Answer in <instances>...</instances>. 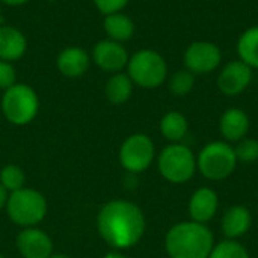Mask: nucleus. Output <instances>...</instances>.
Masks as SVG:
<instances>
[{
  "mask_svg": "<svg viewBox=\"0 0 258 258\" xmlns=\"http://www.w3.org/2000/svg\"><path fill=\"white\" fill-rule=\"evenodd\" d=\"M195 86V76L189 70H180L177 71L171 80H169V89L177 97L187 95Z\"/></svg>",
  "mask_w": 258,
  "mask_h": 258,
  "instance_id": "5701e85b",
  "label": "nucleus"
},
{
  "mask_svg": "<svg viewBox=\"0 0 258 258\" xmlns=\"http://www.w3.org/2000/svg\"><path fill=\"white\" fill-rule=\"evenodd\" d=\"M101 237L116 249L135 246L145 233L142 210L130 201L107 203L97 219Z\"/></svg>",
  "mask_w": 258,
  "mask_h": 258,
  "instance_id": "f257e3e1",
  "label": "nucleus"
},
{
  "mask_svg": "<svg viewBox=\"0 0 258 258\" xmlns=\"http://www.w3.org/2000/svg\"><path fill=\"white\" fill-rule=\"evenodd\" d=\"M219 200L213 189L201 187L195 190L189 201V213L194 222L206 224L209 222L218 212Z\"/></svg>",
  "mask_w": 258,
  "mask_h": 258,
  "instance_id": "ddd939ff",
  "label": "nucleus"
},
{
  "mask_svg": "<svg viewBox=\"0 0 258 258\" xmlns=\"http://www.w3.org/2000/svg\"><path fill=\"white\" fill-rule=\"evenodd\" d=\"M27 50V41L21 30L11 26H0V60H18Z\"/></svg>",
  "mask_w": 258,
  "mask_h": 258,
  "instance_id": "dca6fc26",
  "label": "nucleus"
},
{
  "mask_svg": "<svg viewBox=\"0 0 258 258\" xmlns=\"http://www.w3.org/2000/svg\"><path fill=\"white\" fill-rule=\"evenodd\" d=\"M237 54L242 62L258 70V26L246 29L237 41Z\"/></svg>",
  "mask_w": 258,
  "mask_h": 258,
  "instance_id": "aec40b11",
  "label": "nucleus"
},
{
  "mask_svg": "<svg viewBox=\"0 0 258 258\" xmlns=\"http://www.w3.org/2000/svg\"><path fill=\"white\" fill-rule=\"evenodd\" d=\"M0 258H3V257H2V255H0Z\"/></svg>",
  "mask_w": 258,
  "mask_h": 258,
  "instance_id": "2f4dec72",
  "label": "nucleus"
},
{
  "mask_svg": "<svg viewBox=\"0 0 258 258\" xmlns=\"http://www.w3.org/2000/svg\"><path fill=\"white\" fill-rule=\"evenodd\" d=\"M106 97L113 104H122L128 101V98L133 94V82L128 77V74L124 73H115L107 82L104 88Z\"/></svg>",
  "mask_w": 258,
  "mask_h": 258,
  "instance_id": "6ab92c4d",
  "label": "nucleus"
},
{
  "mask_svg": "<svg viewBox=\"0 0 258 258\" xmlns=\"http://www.w3.org/2000/svg\"><path fill=\"white\" fill-rule=\"evenodd\" d=\"M219 130L228 142L242 141L249 130V118L246 112L239 107L227 109L219 119Z\"/></svg>",
  "mask_w": 258,
  "mask_h": 258,
  "instance_id": "2eb2a0df",
  "label": "nucleus"
},
{
  "mask_svg": "<svg viewBox=\"0 0 258 258\" xmlns=\"http://www.w3.org/2000/svg\"><path fill=\"white\" fill-rule=\"evenodd\" d=\"M209 258H251L246 248L236 240H224L219 245L213 246Z\"/></svg>",
  "mask_w": 258,
  "mask_h": 258,
  "instance_id": "4be33fe9",
  "label": "nucleus"
},
{
  "mask_svg": "<svg viewBox=\"0 0 258 258\" xmlns=\"http://www.w3.org/2000/svg\"><path fill=\"white\" fill-rule=\"evenodd\" d=\"M91 57L89 54L80 47H67L63 48L56 59V67L60 74L67 77H80L89 68Z\"/></svg>",
  "mask_w": 258,
  "mask_h": 258,
  "instance_id": "4468645a",
  "label": "nucleus"
},
{
  "mask_svg": "<svg viewBox=\"0 0 258 258\" xmlns=\"http://www.w3.org/2000/svg\"><path fill=\"white\" fill-rule=\"evenodd\" d=\"M222 60L221 48L210 41H195L192 42L183 56L186 70L194 74H209L215 71Z\"/></svg>",
  "mask_w": 258,
  "mask_h": 258,
  "instance_id": "1a4fd4ad",
  "label": "nucleus"
},
{
  "mask_svg": "<svg viewBox=\"0 0 258 258\" xmlns=\"http://www.w3.org/2000/svg\"><path fill=\"white\" fill-rule=\"evenodd\" d=\"M215 239L206 224L180 222L174 225L165 239L166 252L171 258H209Z\"/></svg>",
  "mask_w": 258,
  "mask_h": 258,
  "instance_id": "f03ea898",
  "label": "nucleus"
},
{
  "mask_svg": "<svg viewBox=\"0 0 258 258\" xmlns=\"http://www.w3.org/2000/svg\"><path fill=\"white\" fill-rule=\"evenodd\" d=\"M17 80V73L15 68L12 67V62L0 60V89L6 91L11 86L15 85Z\"/></svg>",
  "mask_w": 258,
  "mask_h": 258,
  "instance_id": "a878e982",
  "label": "nucleus"
},
{
  "mask_svg": "<svg viewBox=\"0 0 258 258\" xmlns=\"http://www.w3.org/2000/svg\"><path fill=\"white\" fill-rule=\"evenodd\" d=\"M128 59L130 56L125 47H122L121 42L112 39L100 41L92 48V60L106 73H121L124 68H127Z\"/></svg>",
  "mask_w": 258,
  "mask_h": 258,
  "instance_id": "9d476101",
  "label": "nucleus"
},
{
  "mask_svg": "<svg viewBox=\"0 0 258 258\" xmlns=\"http://www.w3.org/2000/svg\"><path fill=\"white\" fill-rule=\"evenodd\" d=\"M236 157L239 162L243 163H254L258 160V141L257 139H248L243 138L239 141L237 147L234 148Z\"/></svg>",
  "mask_w": 258,
  "mask_h": 258,
  "instance_id": "393cba45",
  "label": "nucleus"
},
{
  "mask_svg": "<svg viewBox=\"0 0 258 258\" xmlns=\"http://www.w3.org/2000/svg\"><path fill=\"white\" fill-rule=\"evenodd\" d=\"M187 128H189V124H187L186 116L175 110L168 112L160 121L162 135L174 144H177L178 141H181L186 136Z\"/></svg>",
  "mask_w": 258,
  "mask_h": 258,
  "instance_id": "412c9836",
  "label": "nucleus"
},
{
  "mask_svg": "<svg viewBox=\"0 0 258 258\" xmlns=\"http://www.w3.org/2000/svg\"><path fill=\"white\" fill-rule=\"evenodd\" d=\"M27 2H29V0H0V3L9 5V6H20V5L27 3Z\"/></svg>",
  "mask_w": 258,
  "mask_h": 258,
  "instance_id": "c85d7f7f",
  "label": "nucleus"
},
{
  "mask_svg": "<svg viewBox=\"0 0 258 258\" xmlns=\"http://www.w3.org/2000/svg\"><path fill=\"white\" fill-rule=\"evenodd\" d=\"M50 258H70L68 255H63V254H56V255H50Z\"/></svg>",
  "mask_w": 258,
  "mask_h": 258,
  "instance_id": "7c9ffc66",
  "label": "nucleus"
},
{
  "mask_svg": "<svg viewBox=\"0 0 258 258\" xmlns=\"http://www.w3.org/2000/svg\"><path fill=\"white\" fill-rule=\"evenodd\" d=\"M8 203V195H6V189L0 184V209Z\"/></svg>",
  "mask_w": 258,
  "mask_h": 258,
  "instance_id": "cd10ccee",
  "label": "nucleus"
},
{
  "mask_svg": "<svg viewBox=\"0 0 258 258\" xmlns=\"http://www.w3.org/2000/svg\"><path fill=\"white\" fill-rule=\"evenodd\" d=\"M237 165V157L234 153V148L222 141L210 142L207 144L197 160V166L203 177L219 181L224 178H228Z\"/></svg>",
  "mask_w": 258,
  "mask_h": 258,
  "instance_id": "20e7f679",
  "label": "nucleus"
},
{
  "mask_svg": "<svg viewBox=\"0 0 258 258\" xmlns=\"http://www.w3.org/2000/svg\"><path fill=\"white\" fill-rule=\"evenodd\" d=\"M127 74L132 82L145 89H154L163 85L168 77V63L156 50H139L130 56Z\"/></svg>",
  "mask_w": 258,
  "mask_h": 258,
  "instance_id": "7ed1b4c3",
  "label": "nucleus"
},
{
  "mask_svg": "<svg viewBox=\"0 0 258 258\" xmlns=\"http://www.w3.org/2000/svg\"><path fill=\"white\" fill-rule=\"evenodd\" d=\"M17 246L24 258H50L53 249L50 237L36 228L21 231L17 239Z\"/></svg>",
  "mask_w": 258,
  "mask_h": 258,
  "instance_id": "f8f14e48",
  "label": "nucleus"
},
{
  "mask_svg": "<svg viewBox=\"0 0 258 258\" xmlns=\"http://www.w3.org/2000/svg\"><path fill=\"white\" fill-rule=\"evenodd\" d=\"M159 171L171 183H186L197 171V159L186 145L172 144L160 153Z\"/></svg>",
  "mask_w": 258,
  "mask_h": 258,
  "instance_id": "0eeeda50",
  "label": "nucleus"
},
{
  "mask_svg": "<svg viewBox=\"0 0 258 258\" xmlns=\"http://www.w3.org/2000/svg\"><path fill=\"white\" fill-rule=\"evenodd\" d=\"M154 159V144L142 133L127 138L119 151L121 165L130 172L145 171Z\"/></svg>",
  "mask_w": 258,
  "mask_h": 258,
  "instance_id": "6e6552de",
  "label": "nucleus"
},
{
  "mask_svg": "<svg viewBox=\"0 0 258 258\" xmlns=\"http://www.w3.org/2000/svg\"><path fill=\"white\" fill-rule=\"evenodd\" d=\"M252 224V216L249 210L243 206L230 207L222 218V231L227 239L236 240L248 233Z\"/></svg>",
  "mask_w": 258,
  "mask_h": 258,
  "instance_id": "f3484780",
  "label": "nucleus"
},
{
  "mask_svg": "<svg viewBox=\"0 0 258 258\" xmlns=\"http://www.w3.org/2000/svg\"><path fill=\"white\" fill-rule=\"evenodd\" d=\"M252 80V68L245 62L233 60L228 62L218 76V88L224 95L234 97L242 94Z\"/></svg>",
  "mask_w": 258,
  "mask_h": 258,
  "instance_id": "9b49d317",
  "label": "nucleus"
},
{
  "mask_svg": "<svg viewBox=\"0 0 258 258\" xmlns=\"http://www.w3.org/2000/svg\"><path fill=\"white\" fill-rule=\"evenodd\" d=\"M103 27H104V32L109 36V39L121 42V44L128 41L135 33L133 20L128 15L122 14V12H115V14L104 15Z\"/></svg>",
  "mask_w": 258,
  "mask_h": 258,
  "instance_id": "a211bd4d",
  "label": "nucleus"
},
{
  "mask_svg": "<svg viewBox=\"0 0 258 258\" xmlns=\"http://www.w3.org/2000/svg\"><path fill=\"white\" fill-rule=\"evenodd\" d=\"M104 258H127V257H124V255H121V254H116V252H112V254H107Z\"/></svg>",
  "mask_w": 258,
  "mask_h": 258,
  "instance_id": "c756f323",
  "label": "nucleus"
},
{
  "mask_svg": "<svg viewBox=\"0 0 258 258\" xmlns=\"http://www.w3.org/2000/svg\"><path fill=\"white\" fill-rule=\"evenodd\" d=\"M130 0H94V5L97 6V9L104 14H115V12H121Z\"/></svg>",
  "mask_w": 258,
  "mask_h": 258,
  "instance_id": "bb28decb",
  "label": "nucleus"
},
{
  "mask_svg": "<svg viewBox=\"0 0 258 258\" xmlns=\"http://www.w3.org/2000/svg\"><path fill=\"white\" fill-rule=\"evenodd\" d=\"M39 100L36 92L23 83H15L5 91L2 98V110L6 119L15 125L29 124L38 113Z\"/></svg>",
  "mask_w": 258,
  "mask_h": 258,
  "instance_id": "39448f33",
  "label": "nucleus"
},
{
  "mask_svg": "<svg viewBox=\"0 0 258 258\" xmlns=\"http://www.w3.org/2000/svg\"><path fill=\"white\" fill-rule=\"evenodd\" d=\"M0 180H2V186L6 190L15 192V190L23 189V184H24V172L18 166H15V165H8L2 171Z\"/></svg>",
  "mask_w": 258,
  "mask_h": 258,
  "instance_id": "b1692460",
  "label": "nucleus"
},
{
  "mask_svg": "<svg viewBox=\"0 0 258 258\" xmlns=\"http://www.w3.org/2000/svg\"><path fill=\"white\" fill-rule=\"evenodd\" d=\"M9 218L21 227H33L45 218V198L32 189H20L11 194L6 203Z\"/></svg>",
  "mask_w": 258,
  "mask_h": 258,
  "instance_id": "423d86ee",
  "label": "nucleus"
}]
</instances>
